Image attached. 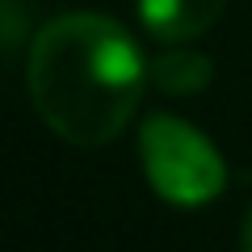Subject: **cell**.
<instances>
[{
	"label": "cell",
	"instance_id": "1",
	"mask_svg": "<svg viewBox=\"0 0 252 252\" xmlns=\"http://www.w3.org/2000/svg\"><path fill=\"white\" fill-rule=\"evenodd\" d=\"M26 84L38 118L63 143L101 147L139 114L147 63L114 17L63 13L30 46Z\"/></svg>",
	"mask_w": 252,
	"mask_h": 252
},
{
	"label": "cell",
	"instance_id": "2",
	"mask_svg": "<svg viewBox=\"0 0 252 252\" xmlns=\"http://www.w3.org/2000/svg\"><path fill=\"white\" fill-rule=\"evenodd\" d=\"M139 160L152 189L172 206H206L227 185L219 147L172 114H152L139 126Z\"/></svg>",
	"mask_w": 252,
	"mask_h": 252
},
{
	"label": "cell",
	"instance_id": "3",
	"mask_svg": "<svg viewBox=\"0 0 252 252\" xmlns=\"http://www.w3.org/2000/svg\"><path fill=\"white\" fill-rule=\"evenodd\" d=\"M227 0H139V21L160 42H193L219 21Z\"/></svg>",
	"mask_w": 252,
	"mask_h": 252
},
{
	"label": "cell",
	"instance_id": "4",
	"mask_svg": "<svg viewBox=\"0 0 252 252\" xmlns=\"http://www.w3.org/2000/svg\"><path fill=\"white\" fill-rule=\"evenodd\" d=\"M210 76H215L210 55L185 51L181 42H177V51H164L147 63V84H156L168 97H193V93H202L210 84Z\"/></svg>",
	"mask_w": 252,
	"mask_h": 252
},
{
	"label": "cell",
	"instance_id": "5",
	"mask_svg": "<svg viewBox=\"0 0 252 252\" xmlns=\"http://www.w3.org/2000/svg\"><path fill=\"white\" fill-rule=\"evenodd\" d=\"M240 252H252V206L244 215V227H240Z\"/></svg>",
	"mask_w": 252,
	"mask_h": 252
}]
</instances>
